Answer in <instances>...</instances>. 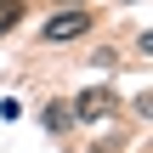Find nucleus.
Listing matches in <instances>:
<instances>
[{
    "instance_id": "f257e3e1",
    "label": "nucleus",
    "mask_w": 153,
    "mask_h": 153,
    "mask_svg": "<svg viewBox=\"0 0 153 153\" xmlns=\"http://www.w3.org/2000/svg\"><path fill=\"white\" fill-rule=\"evenodd\" d=\"M85 28H91V11H57L40 34H45V45H62V40H79Z\"/></svg>"
},
{
    "instance_id": "f03ea898",
    "label": "nucleus",
    "mask_w": 153,
    "mask_h": 153,
    "mask_svg": "<svg viewBox=\"0 0 153 153\" xmlns=\"http://www.w3.org/2000/svg\"><path fill=\"white\" fill-rule=\"evenodd\" d=\"M74 114H79V119H108V114H114V91H85V97L74 102Z\"/></svg>"
},
{
    "instance_id": "7ed1b4c3",
    "label": "nucleus",
    "mask_w": 153,
    "mask_h": 153,
    "mask_svg": "<svg viewBox=\"0 0 153 153\" xmlns=\"http://www.w3.org/2000/svg\"><path fill=\"white\" fill-rule=\"evenodd\" d=\"M23 23V0H0V34Z\"/></svg>"
}]
</instances>
